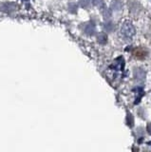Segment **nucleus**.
Here are the masks:
<instances>
[{
  "label": "nucleus",
  "mask_w": 151,
  "mask_h": 152,
  "mask_svg": "<svg viewBox=\"0 0 151 152\" xmlns=\"http://www.w3.org/2000/svg\"><path fill=\"white\" fill-rule=\"evenodd\" d=\"M133 54L136 58L138 59H144L146 57V54H147V52L144 49H142V48H137V49L134 50L133 51Z\"/></svg>",
  "instance_id": "obj_1"
}]
</instances>
